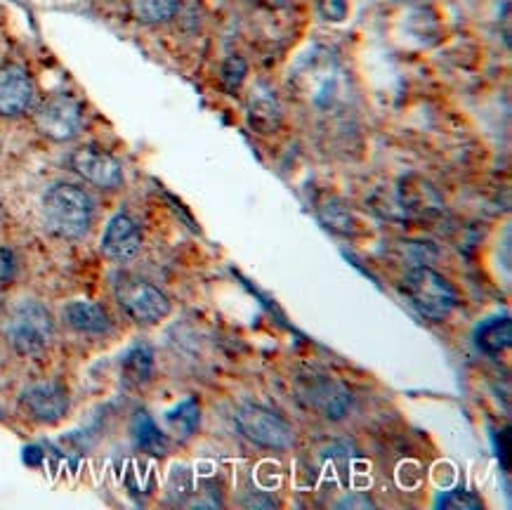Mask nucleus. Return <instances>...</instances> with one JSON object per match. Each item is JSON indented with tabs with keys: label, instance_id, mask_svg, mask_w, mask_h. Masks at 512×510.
<instances>
[{
	"label": "nucleus",
	"instance_id": "nucleus-2",
	"mask_svg": "<svg viewBox=\"0 0 512 510\" xmlns=\"http://www.w3.org/2000/svg\"><path fill=\"white\" fill-rule=\"evenodd\" d=\"M5 336L17 355H41L55 336V319L45 305L36 300H24L12 310Z\"/></svg>",
	"mask_w": 512,
	"mask_h": 510
},
{
	"label": "nucleus",
	"instance_id": "nucleus-25",
	"mask_svg": "<svg viewBox=\"0 0 512 510\" xmlns=\"http://www.w3.org/2000/svg\"><path fill=\"white\" fill-rule=\"evenodd\" d=\"M17 274V258L10 248L0 246V284H8Z\"/></svg>",
	"mask_w": 512,
	"mask_h": 510
},
{
	"label": "nucleus",
	"instance_id": "nucleus-4",
	"mask_svg": "<svg viewBox=\"0 0 512 510\" xmlns=\"http://www.w3.org/2000/svg\"><path fill=\"white\" fill-rule=\"evenodd\" d=\"M114 293L118 305L137 324L152 326L170 315V300L161 289L133 274H123L116 279Z\"/></svg>",
	"mask_w": 512,
	"mask_h": 510
},
{
	"label": "nucleus",
	"instance_id": "nucleus-21",
	"mask_svg": "<svg viewBox=\"0 0 512 510\" xmlns=\"http://www.w3.org/2000/svg\"><path fill=\"white\" fill-rule=\"evenodd\" d=\"M168 423L173 425L175 430H180V433L192 435L196 425H199V404H196L194 397L177 404V407L168 414Z\"/></svg>",
	"mask_w": 512,
	"mask_h": 510
},
{
	"label": "nucleus",
	"instance_id": "nucleus-18",
	"mask_svg": "<svg viewBox=\"0 0 512 510\" xmlns=\"http://www.w3.org/2000/svg\"><path fill=\"white\" fill-rule=\"evenodd\" d=\"M180 10V0H130V15L140 24H166Z\"/></svg>",
	"mask_w": 512,
	"mask_h": 510
},
{
	"label": "nucleus",
	"instance_id": "nucleus-22",
	"mask_svg": "<svg viewBox=\"0 0 512 510\" xmlns=\"http://www.w3.org/2000/svg\"><path fill=\"white\" fill-rule=\"evenodd\" d=\"M222 83H225V88L229 93H236V90L241 88V83L246 81V62L241 60L239 55H232L227 57L225 64H222Z\"/></svg>",
	"mask_w": 512,
	"mask_h": 510
},
{
	"label": "nucleus",
	"instance_id": "nucleus-23",
	"mask_svg": "<svg viewBox=\"0 0 512 510\" xmlns=\"http://www.w3.org/2000/svg\"><path fill=\"white\" fill-rule=\"evenodd\" d=\"M439 506H442V508H458V510H479V508H482V501H479L477 496H472L470 492H465V489H456V492L444 496V499L439 501Z\"/></svg>",
	"mask_w": 512,
	"mask_h": 510
},
{
	"label": "nucleus",
	"instance_id": "nucleus-12",
	"mask_svg": "<svg viewBox=\"0 0 512 510\" xmlns=\"http://www.w3.org/2000/svg\"><path fill=\"white\" fill-rule=\"evenodd\" d=\"M34 81L29 71L17 64L0 67V116H19L34 104Z\"/></svg>",
	"mask_w": 512,
	"mask_h": 510
},
{
	"label": "nucleus",
	"instance_id": "nucleus-9",
	"mask_svg": "<svg viewBox=\"0 0 512 510\" xmlns=\"http://www.w3.org/2000/svg\"><path fill=\"white\" fill-rule=\"evenodd\" d=\"M71 168L90 185L116 189L123 185V168L114 156L100 147H81L71 156Z\"/></svg>",
	"mask_w": 512,
	"mask_h": 510
},
{
	"label": "nucleus",
	"instance_id": "nucleus-20",
	"mask_svg": "<svg viewBox=\"0 0 512 510\" xmlns=\"http://www.w3.org/2000/svg\"><path fill=\"white\" fill-rule=\"evenodd\" d=\"M512 340V324L508 317L491 319V322L482 324L477 329V345L489 355H498V352L508 350Z\"/></svg>",
	"mask_w": 512,
	"mask_h": 510
},
{
	"label": "nucleus",
	"instance_id": "nucleus-24",
	"mask_svg": "<svg viewBox=\"0 0 512 510\" xmlns=\"http://www.w3.org/2000/svg\"><path fill=\"white\" fill-rule=\"evenodd\" d=\"M319 15L326 22H345L347 0H319Z\"/></svg>",
	"mask_w": 512,
	"mask_h": 510
},
{
	"label": "nucleus",
	"instance_id": "nucleus-19",
	"mask_svg": "<svg viewBox=\"0 0 512 510\" xmlns=\"http://www.w3.org/2000/svg\"><path fill=\"white\" fill-rule=\"evenodd\" d=\"M319 218L331 232L345 234V237H357V234H361V222L357 220V215L340 204V201H328L326 206H321Z\"/></svg>",
	"mask_w": 512,
	"mask_h": 510
},
{
	"label": "nucleus",
	"instance_id": "nucleus-11",
	"mask_svg": "<svg viewBox=\"0 0 512 510\" xmlns=\"http://www.w3.org/2000/svg\"><path fill=\"white\" fill-rule=\"evenodd\" d=\"M142 251L140 225L128 213H116L102 234V253L114 263H128Z\"/></svg>",
	"mask_w": 512,
	"mask_h": 510
},
{
	"label": "nucleus",
	"instance_id": "nucleus-3",
	"mask_svg": "<svg viewBox=\"0 0 512 510\" xmlns=\"http://www.w3.org/2000/svg\"><path fill=\"white\" fill-rule=\"evenodd\" d=\"M404 293L411 305L432 322H442L456 307V291L430 267H413L404 277Z\"/></svg>",
	"mask_w": 512,
	"mask_h": 510
},
{
	"label": "nucleus",
	"instance_id": "nucleus-13",
	"mask_svg": "<svg viewBox=\"0 0 512 510\" xmlns=\"http://www.w3.org/2000/svg\"><path fill=\"white\" fill-rule=\"evenodd\" d=\"M399 206L406 218H432L444 208L437 189L418 175H409L399 182Z\"/></svg>",
	"mask_w": 512,
	"mask_h": 510
},
{
	"label": "nucleus",
	"instance_id": "nucleus-8",
	"mask_svg": "<svg viewBox=\"0 0 512 510\" xmlns=\"http://www.w3.org/2000/svg\"><path fill=\"white\" fill-rule=\"evenodd\" d=\"M19 407L38 423H59L69 411V392L55 381L34 383L19 395Z\"/></svg>",
	"mask_w": 512,
	"mask_h": 510
},
{
	"label": "nucleus",
	"instance_id": "nucleus-14",
	"mask_svg": "<svg viewBox=\"0 0 512 510\" xmlns=\"http://www.w3.org/2000/svg\"><path fill=\"white\" fill-rule=\"evenodd\" d=\"M62 319L69 329L85 336H104L111 331V319L102 305L90 303V300H74L62 310Z\"/></svg>",
	"mask_w": 512,
	"mask_h": 510
},
{
	"label": "nucleus",
	"instance_id": "nucleus-15",
	"mask_svg": "<svg viewBox=\"0 0 512 510\" xmlns=\"http://www.w3.org/2000/svg\"><path fill=\"white\" fill-rule=\"evenodd\" d=\"M281 104L267 85H255L248 97V123L260 135H272L281 128Z\"/></svg>",
	"mask_w": 512,
	"mask_h": 510
},
{
	"label": "nucleus",
	"instance_id": "nucleus-6",
	"mask_svg": "<svg viewBox=\"0 0 512 510\" xmlns=\"http://www.w3.org/2000/svg\"><path fill=\"white\" fill-rule=\"evenodd\" d=\"M234 423L241 430V435L258 447L288 449L293 444L291 425L265 407L246 404L234 414Z\"/></svg>",
	"mask_w": 512,
	"mask_h": 510
},
{
	"label": "nucleus",
	"instance_id": "nucleus-26",
	"mask_svg": "<svg viewBox=\"0 0 512 510\" xmlns=\"http://www.w3.org/2000/svg\"><path fill=\"white\" fill-rule=\"evenodd\" d=\"M253 3H258L267 10H281V8H286L288 0H253Z\"/></svg>",
	"mask_w": 512,
	"mask_h": 510
},
{
	"label": "nucleus",
	"instance_id": "nucleus-16",
	"mask_svg": "<svg viewBox=\"0 0 512 510\" xmlns=\"http://www.w3.org/2000/svg\"><path fill=\"white\" fill-rule=\"evenodd\" d=\"M121 371L126 383L144 385L154 374V350L147 343H135L126 355H123Z\"/></svg>",
	"mask_w": 512,
	"mask_h": 510
},
{
	"label": "nucleus",
	"instance_id": "nucleus-1",
	"mask_svg": "<svg viewBox=\"0 0 512 510\" xmlns=\"http://www.w3.org/2000/svg\"><path fill=\"white\" fill-rule=\"evenodd\" d=\"M95 204L90 194L71 182H57L43 196V220L62 239H81L93 225Z\"/></svg>",
	"mask_w": 512,
	"mask_h": 510
},
{
	"label": "nucleus",
	"instance_id": "nucleus-7",
	"mask_svg": "<svg viewBox=\"0 0 512 510\" xmlns=\"http://www.w3.org/2000/svg\"><path fill=\"white\" fill-rule=\"evenodd\" d=\"M83 123V111L71 95H55L45 100L36 111V126L45 137L55 142H67L76 137Z\"/></svg>",
	"mask_w": 512,
	"mask_h": 510
},
{
	"label": "nucleus",
	"instance_id": "nucleus-10",
	"mask_svg": "<svg viewBox=\"0 0 512 510\" xmlns=\"http://www.w3.org/2000/svg\"><path fill=\"white\" fill-rule=\"evenodd\" d=\"M298 390L312 409L321 411V414L326 418H333V421L343 418L347 409H350V395H347L343 385H338L328 376L300 378Z\"/></svg>",
	"mask_w": 512,
	"mask_h": 510
},
{
	"label": "nucleus",
	"instance_id": "nucleus-17",
	"mask_svg": "<svg viewBox=\"0 0 512 510\" xmlns=\"http://www.w3.org/2000/svg\"><path fill=\"white\" fill-rule=\"evenodd\" d=\"M133 440L137 449L147 451L152 456H163L168 451V437L161 433V428L147 411H137L133 418Z\"/></svg>",
	"mask_w": 512,
	"mask_h": 510
},
{
	"label": "nucleus",
	"instance_id": "nucleus-5",
	"mask_svg": "<svg viewBox=\"0 0 512 510\" xmlns=\"http://www.w3.org/2000/svg\"><path fill=\"white\" fill-rule=\"evenodd\" d=\"M291 81L295 83V90L317 109H333L343 95L338 64L328 55L303 62V67L295 71Z\"/></svg>",
	"mask_w": 512,
	"mask_h": 510
}]
</instances>
